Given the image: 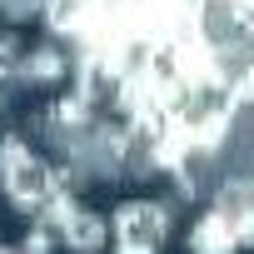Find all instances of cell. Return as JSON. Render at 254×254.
<instances>
[{
  "label": "cell",
  "mask_w": 254,
  "mask_h": 254,
  "mask_svg": "<svg viewBox=\"0 0 254 254\" xmlns=\"http://www.w3.org/2000/svg\"><path fill=\"white\" fill-rule=\"evenodd\" d=\"M15 70H20L25 80H35V85H40V80H60L70 65H65V55H60L55 45H40V50L20 55V65H15Z\"/></svg>",
  "instance_id": "obj_3"
},
{
  "label": "cell",
  "mask_w": 254,
  "mask_h": 254,
  "mask_svg": "<svg viewBox=\"0 0 254 254\" xmlns=\"http://www.w3.org/2000/svg\"><path fill=\"white\" fill-rule=\"evenodd\" d=\"M170 234V209L160 199H125L110 219V254H160Z\"/></svg>",
  "instance_id": "obj_1"
},
{
  "label": "cell",
  "mask_w": 254,
  "mask_h": 254,
  "mask_svg": "<svg viewBox=\"0 0 254 254\" xmlns=\"http://www.w3.org/2000/svg\"><path fill=\"white\" fill-rule=\"evenodd\" d=\"M244 239H239V229H234V219L214 204L194 229H190V254H234Z\"/></svg>",
  "instance_id": "obj_2"
},
{
  "label": "cell",
  "mask_w": 254,
  "mask_h": 254,
  "mask_svg": "<svg viewBox=\"0 0 254 254\" xmlns=\"http://www.w3.org/2000/svg\"><path fill=\"white\" fill-rule=\"evenodd\" d=\"M0 254H20V249H5V244H0Z\"/></svg>",
  "instance_id": "obj_4"
}]
</instances>
